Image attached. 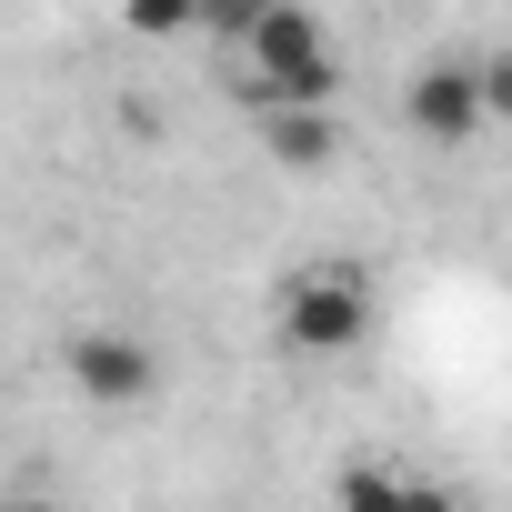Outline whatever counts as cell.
<instances>
[{
  "label": "cell",
  "instance_id": "1",
  "mask_svg": "<svg viewBox=\"0 0 512 512\" xmlns=\"http://www.w3.org/2000/svg\"><path fill=\"white\" fill-rule=\"evenodd\" d=\"M272 332H282V352H302V362L362 352V332H372V272H362V262H302V272H282Z\"/></svg>",
  "mask_w": 512,
  "mask_h": 512
},
{
  "label": "cell",
  "instance_id": "2",
  "mask_svg": "<svg viewBox=\"0 0 512 512\" xmlns=\"http://www.w3.org/2000/svg\"><path fill=\"white\" fill-rule=\"evenodd\" d=\"M241 71H251V101H332L342 91V61H332V31L322 11H302V0H272L262 31L241 41Z\"/></svg>",
  "mask_w": 512,
  "mask_h": 512
},
{
  "label": "cell",
  "instance_id": "3",
  "mask_svg": "<svg viewBox=\"0 0 512 512\" xmlns=\"http://www.w3.org/2000/svg\"><path fill=\"white\" fill-rule=\"evenodd\" d=\"M402 131L422 151H472L492 131V101H482V51H432L412 81H402Z\"/></svg>",
  "mask_w": 512,
  "mask_h": 512
},
{
  "label": "cell",
  "instance_id": "4",
  "mask_svg": "<svg viewBox=\"0 0 512 512\" xmlns=\"http://www.w3.org/2000/svg\"><path fill=\"white\" fill-rule=\"evenodd\" d=\"M71 392H81V402H101V412H131V402H151V392H161V352H151L141 332L101 322V332H81V342H71Z\"/></svg>",
  "mask_w": 512,
  "mask_h": 512
},
{
  "label": "cell",
  "instance_id": "5",
  "mask_svg": "<svg viewBox=\"0 0 512 512\" xmlns=\"http://www.w3.org/2000/svg\"><path fill=\"white\" fill-rule=\"evenodd\" d=\"M262 151H272L282 171H322V161L342 151L332 101H272V111H262Z\"/></svg>",
  "mask_w": 512,
  "mask_h": 512
},
{
  "label": "cell",
  "instance_id": "6",
  "mask_svg": "<svg viewBox=\"0 0 512 512\" xmlns=\"http://www.w3.org/2000/svg\"><path fill=\"white\" fill-rule=\"evenodd\" d=\"M402 492H412V472H392V462H342L332 512H402Z\"/></svg>",
  "mask_w": 512,
  "mask_h": 512
},
{
  "label": "cell",
  "instance_id": "7",
  "mask_svg": "<svg viewBox=\"0 0 512 512\" xmlns=\"http://www.w3.org/2000/svg\"><path fill=\"white\" fill-rule=\"evenodd\" d=\"M131 41H201V0H121Z\"/></svg>",
  "mask_w": 512,
  "mask_h": 512
},
{
  "label": "cell",
  "instance_id": "8",
  "mask_svg": "<svg viewBox=\"0 0 512 512\" xmlns=\"http://www.w3.org/2000/svg\"><path fill=\"white\" fill-rule=\"evenodd\" d=\"M262 11H272V0H201V41H221V51H241L251 31H262Z\"/></svg>",
  "mask_w": 512,
  "mask_h": 512
},
{
  "label": "cell",
  "instance_id": "9",
  "mask_svg": "<svg viewBox=\"0 0 512 512\" xmlns=\"http://www.w3.org/2000/svg\"><path fill=\"white\" fill-rule=\"evenodd\" d=\"M482 101H492V131L512 121V51H482Z\"/></svg>",
  "mask_w": 512,
  "mask_h": 512
},
{
  "label": "cell",
  "instance_id": "10",
  "mask_svg": "<svg viewBox=\"0 0 512 512\" xmlns=\"http://www.w3.org/2000/svg\"><path fill=\"white\" fill-rule=\"evenodd\" d=\"M402 512H462V502H452L442 482H412V492H402Z\"/></svg>",
  "mask_w": 512,
  "mask_h": 512
},
{
  "label": "cell",
  "instance_id": "11",
  "mask_svg": "<svg viewBox=\"0 0 512 512\" xmlns=\"http://www.w3.org/2000/svg\"><path fill=\"white\" fill-rule=\"evenodd\" d=\"M0 512H61L51 492H11V502H0Z\"/></svg>",
  "mask_w": 512,
  "mask_h": 512
}]
</instances>
